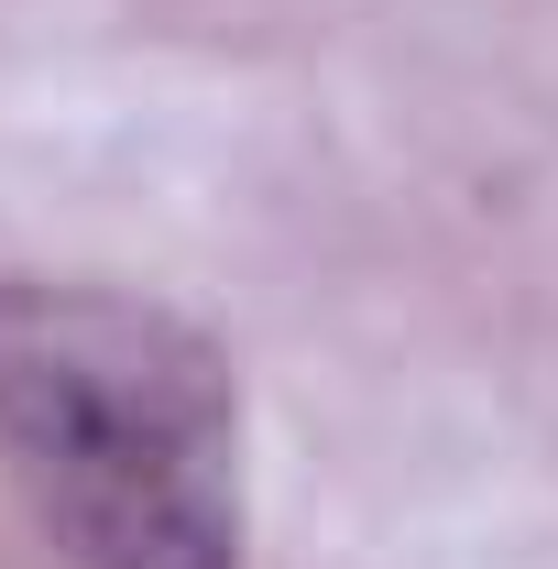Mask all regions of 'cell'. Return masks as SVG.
<instances>
[{"label": "cell", "instance_id": "cell-1", "mask_svg": "<svg viewBox=\"0 0 558 569\" xmlns=\"http://www.w3.org/2000/svg\"><path fill=\"white\" fill-rule=\"evenodd\" d=\"M0 460L77 569H241V372L132 284L0 274Z\"/></svg>", "mask_w": 558, "mask_h": 569}]
</instances>
